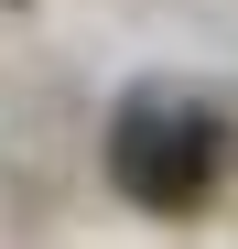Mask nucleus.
Wrapping results in <instances>:
<instances>
[{
  "mask_svg": "<svg viewBox=\"0 0 238 249\" xmlns=\"http://www.w3.org/2000/svg\"><path fill=\"white\" fill-rule=\"evenodd\" d=\"M227 162V119L195 98V87H130L108 119V184L152 206V217H184V206H206Z\"/></svg>",
  "mask_w": 238,
  "mask_h": 249,
  "instance_id": "1",
  "label": "nucleus"
}]
</instances>
